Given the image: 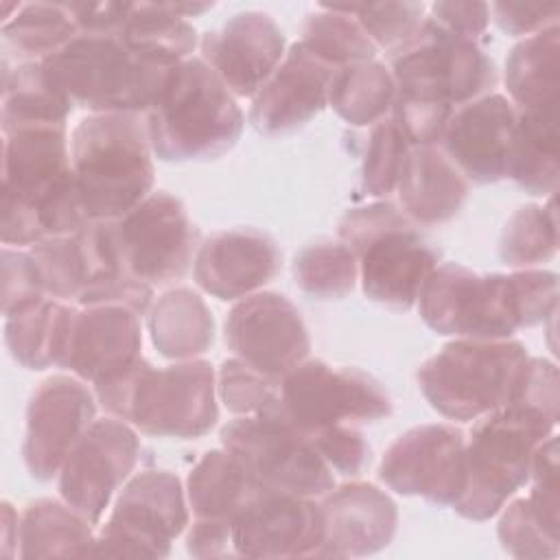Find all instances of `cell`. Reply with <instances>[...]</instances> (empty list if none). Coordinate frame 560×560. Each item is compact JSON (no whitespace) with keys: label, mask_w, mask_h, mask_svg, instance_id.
I'll use <instances>...</instances> for the list:
<instances>
[{"label":"cell","mask_w":560,"mask_h":560,"mask_svg":"<svg viewBox=\"0 0 560 560\" xmlns=\"http://www.w3.org/2000/svg\"><path fill=\"white\" fill-rule=\"evenodd\" d=\"M416 304L438 335L508 339L556 313L558 276L547 269L477 273L459 262H444L429 273Z\"/></svg>","instance_id":"cell-1"},{"label":"cell","mask_w":560,"mask_h":560,"mask_svg":"<svg viewBox=\"0 0 560 560\" xmlns=\"http://www.w3.org/2000/svg\"><path fill=\"white\" fill-rule=\"evenodd\" d=\"M2 243L31 247L85 225L66 125H24L2 129Z\"/></svg>","instance_id":"cell-2"},{"label":"cell","mask_w":560,"mask_h":560,"mask_svg":"<svg viewBox=\"0 0 560 560\" xmlns=\"http://www.w3.org/2000/svg\"><path fill=\"white\" fill-rule=\"evenodd\" d=\"M214 370L203 359L153 368L142 354L94 385L103 409L160 438H199L219 418Z\"/></svg>","instance_id":"cell-3"},{"label":"cell","mask_w":560,"mask_h":560,"mask_svg":"<svg viewBox=\"0 0 560 560\" xmlns=\"http://www.w3.org/2000/svg\"><path fill=\"white\" fill-rule=\"evenodd\" d=\"M138 114H90L70 133V166L92 221H116L151 195L153 160Z\"/></svg>","instance_id":"cell-4"},{"label":"cell","mask_w":560,"mask_h":560,"mask_svg":"<svg viewBox=\"0 0 560 560\" xmlns=\"http://www.w3.org/2000/svg\"><path fill=\"white\" fill-rule=\"evenodd\" d=\"M173 68L138 55L118 33L81 31L42 61L46 81L92 114L149 112Z\"/></svg>","instance_id":"cell-5"},{"label":"cell","mask_w":560,"mask_h":560,"mask_svg":"<svg viewBox=\"0 0 560 560\" xmlns=\"http://www.w3.org/2000/svg\"><path fill=\"white\" fill-rule=\"evenodd\" d=\"M151 151L164 162L214 160L243 131V112L214 70L190 57L177 63L147 112Z\"/></svg>","instance_id":"cell-6"},{"label":"cell","mask_w":560,"mask_h":560,"mask_svg":"<svg viewBox=\"0 0 560 560\" xmlns=\"http://www.w3.org/2000/svg\"><path fill=\"white\" fill-rule=\"evenodd\" d=\"M558 420L525 407L494 409L470 429L464 451V488L453 510L470 521H488L529 479L536 448L556 431Z\"/></svg>","instance_id":"cell-7"},{"label":"cell","mask_w":560,"mask_h":560,"mask_svg":"<svg viewBox=\"0 0 560 560\" xmlns=\"http://www.w3.org/2000/svg\"><path fill=\"white\" fill-rule=\"evenodd\" d=\"M337 234L357 256L363 293L394 311L416 304L424 280L440 260V252L389 201L348 210Z\"/></svg>","instance_id":"cell-8"},{"label":"cell","mask_w":560,"mask_h":560,"mask_svg":"<svg viewBox=\"0 0 560 560\" xmlns=\"http://www.w3.org/2000/svg\"><path fill=\"white\" fill-rule=\"evenodd\" d=\"M529 354L512 339H455L418 370L427 402L451 420H477L505 407Z\"/></svg>","instance_id":"cell-9"},{"label":"cell","mask_w":560,"mask_h":560,"mask_svg":"<svg viewBox=\"0 0 560 560\" xmlns=\"http://www.w3.org/2000/svg\"><path fill=\"white\" fill-rule=\"evenodd\" d=\"M396 96L457 109L497 85L494 61L475 39L459 37L424 18L413 37L394 50Z\"/></svg>","instance_id":"cell-10"},{"label":"cell","mask_w":560,"mask_h":560,"mask_svg":"<svg viewBox=\"0 0 560 560\" xmlns=\"http://www.w3.org/2000/svg\"><path fill=\"white\" fill-rule=\"evenodd\" d=\"M221 444L262 488L319 499L335 488L330 466L313 442L278 411L241 416L221 429Z\"/></svg>","instance_id":"cell-11"},{"label":"cell","mask_w":560,"mask_h":560,"mask_svg":"<svg viewBox=\"0 0 560 560\" xmlns=\"http://www.w3.org/2000/svg\"><path fill=\"white\" fill-rule=\"evenodd\" d=\"M188 508L171 470H140L127 479L114 510L94 540L96 558H164L184 534Z\"/></svg>","instance_id":"cell-12"},{"label":"cell","mask_w":560,"mask_h":560,"mask_svg":"<svg viewBox=\"0 0 560 560\" xmlns=\"http://www.w3.org/2000/svg\"><path fill=\"white\" fill-rule=\"evenodd\" d=\"M278 411L311 438L332 424L381 420L392 413V400L374 376L357 368L304 359L280 381Z\"/></svg>","instance_id":"cell-13"},{"label":"cell","mask_w":560,"mask_h":560,"mask_svg":"<svg viewBox=\"0 0 560 560\" xmlns=\"http://www.w3.org/2000/svg\"><path fill=\"white\" fill-rule=\"evenodd\" d=\"M109 228L122 271L151 287L182 278L195 260L197 230L184 203L166 190L151 192Z\"/></svg>","instance_id":"cell-14"},{"label":"cell","mask_w":560,"mask_h":560,"mask_svg":"<svg viewBox=\"0 0 560 560\" xmlns=\"http://www.w3.org/2000/svg\"><path fill=\"white\" fill-rule=\"evenodd\" d=\"M138 457L140 440L129 422L114 416L94 420L59 470L61 499L90 523H98Z\"/></svg>","instance_id":"cell-15"},{"label":"cell","mask_w":560,"mask_h":560,"mask_svg":"<svg viewBox=\"0 0 560 560\" xmlns=\"http://www.w3.org/2000/svg\"><path fill=\"white\" fill-rule=\"evenodd\" d=\"M225 341L234 357L278 383L311 350V337L298 306L273 291L252 293L230 308Z\"/></svg>","instance_id":"cell-16"},{"label":"cell","mask_w":560,"mask_h":560,"mask_svg":"<svg viewBox=\"0 0 560 560\" xmlns=\"http://www.w3.org/2000/svg\"><path fill=\"white\" fill-rule=\"evenodd\" d=\"M466 438L453 424H420L398 435L383 453L381 481L405 497L453 505L464 488Z\"/></svg>","instance_id":"cell-17"},{"label":"cell","mask_w":560,"mask_h":560,"mask_svg":"<svg viewBox=\"0 0 560 560\" xmlns=\"http://www.w3.org/2000/svg\"><path fill=\"white\" fill-rule=\"evenodd\" d=\"M324 538L315 499L258 486L232 518L234 556L317 558Z\"/></svg>","instance_id":"cell-18"},{"label":"cell","mask_w":560,"mask_h":560,"mask_svg":"<svg viewBox=\"0 0 560 560\" xmlns=\"http://www.w3.org/2000/svg\"><path fill=\"white\" fill-rule=\"evenodd\" d=\"M96 402L77 376L55 374L44 378L26 405V433L22 457L37 481L59 475L68 453L94 422Z\"/></svg>","instance_id":"cell-19"},{"label":"cell","mask_w":560,"mask_h":560,"mask_svg":"<svg viewBox=\"0 0 560 560\" xmlns=\"http://www.w3.org/2000/svg\"><path fill=\"white\" fill-rule=\"evenodd\" d=\"M287 39L276 20L262 11H241L221 28L208 31L201 59L223 85L241 98H254L284 57Z\"/></svg>","instance_id":"cell-20"},{"label":"cell","mask_w":560,"mask_h":560,"mask_svg":"<svg viewBox=\"0 0 560 560\" xmlns=\"http://www.w3.org/2000/svg\"><path fill=\"white\" fill-rule=\"evenodd\" d=\"M516 107L503 94H486L459 105L440 138L444 155L468 182L494 184L508 173Z\"/></svg>","instance_id":"cell-21"},{"label":"cell","mask_w":560,"mask_h":560,"mask_svg":"<svg viewBox=\"0 0 560 560\" xmlns=\"http://www.w3.org/2000/svg\"><path fill=\"white\" fill-rule=\"evenodd\" d=\"M44 289L55 300L77 304L98 284L125 273L114 247L109 221H88L74 232L44 236L28 247Z\"/></svg>","instance_id":"cell-22"},{"label":"cell","mask_w":560,"mask_h":560,"mask_svg":"<svg viewBox=\"0 0 560 560\" xmlns=\"http://www.w3.org/2000/svg\"><path fill=\"white\" fill-rule=\"evenodd\" d=\"M282 267L276 241L256 228H232L206 238L192 260L199 289L219 300L258 293Z\"/></svg>","instance_id":"cell-23"},{"label":"cell","mask_w":560,"mask_h":560,"mask_svg":"<svg viewBox=\"0 0 560 560\" xmlns=\"http://www.w3.org/2000/svg\"><path fill=\"white\" fill-rule=\"evenodd\" d=\"M335 70L300 42L293 44L252 98V127L265 136H280L306 125L328 105V85Z\"/></svg>","instance_id":"cell-24"},{"label":"cell","mask_w":560,"mask_h":560,"mask_svg":"<svg viewBox=\"0 0 560 560\" xmlns=\"http://www.w3.org/2000/svg\"><path fill=\"white\" fill-rule=\"evenodd\" d=\"M140 313L122 304H90L72 311L59 368L77 378L98 383L140 357Z\"/></svg>","instance_id":"cell-25"},{"label":"cell","mask_w":560,"mask_h":560,"mask_svg":"<svg viewBox=\"0 0 560 560\" xmlns=\"http://www.w3.org/2000/svg\"><path fill=\"white\" fill-rule=\"evenodd\" d=\"M324 497V538L317 558H361L392 542L398 510L387 492L368 481H348Z\"/></svg>","instance_id":"cell-26"},{"label":"cell","mask_w":560,"mask_h":560,"mask_svg":"<svg viewBox=\"0 0 560 560\" xmlns=\"http://www.w3.org/2000/svg\"><path fill=\"white\" fill-rule=\"evenodd\" d=\"M396 192L409 221L438 225L462 210L468 197V179L435 144L409 147Z\"/></svg>","instance_id":"cell-27"},{"label":"cell","mask_w":560,"mask_h":560,"mask_svg":"<svg viewBox=\"0 0 560 560\" xmlns=\"http://www.w3.org/2000/svg\"><path fill=\"white\" fill-rule=\"evenodd\" d=\"M210 9L208 2H129L118 35L138 55L162 66H177L190 59L199 44L186 18Z\"/></svg>","instance_id":"cell-28"},{"label":"cell","mask_w":560,"mask_h":560,"mask_svg":"<svg viewBox=\"0 0 560 560\" xmlns=\"http://www.w3.org/2000/svg\"><path fill=\"white\" fill-rule=\"evenodd\" d=\"M83 514L63 499H35L20 514V558H85L92 556L94 532Z\"/></svg>","instance_id":"cell-29"},{"label":"cell","mask_w":560,"mask_h":560,"mask_svg":"<svg viewBox=\"0 0 560 560\" xmlns=\"http://www.w3.org/2000/svg\"><path fill=\"white\" fill-rule=\"evenodd\" d=\"M558 103L516 112L508 173L529 195H553L558 186Z\"/></svg>","instance_id":"cell-30"},{"label":"cell","mask_w":560,"mask_h":560,"mask_svg":"<svg viewBox=\"0 0 560 560\" xmlns=\"http://www.w3.org/2000/svg\"><path fill=\"white\" fill-rule=\"evenodd\" d=\"M149 332L162 357L188 361L212 346L214 319L199 293L188 287H177L162 293L151 304Z\"/></svg>","instance_id":"cell-31"},{"label":"cell","mask_w":560,"mask_h":560,"mask_svg":"<svg viewBox=\"0 0 560 560\" xmlns=\"http://www.w3.org/2000/svg\"><path fill=\"white\" fill-rule=\"evenodd\" d=\"M505 88L516 112L558 103L560 28L558 24L523 37L505 59Z\"/></svg>","instance_id":"cell-32"},{"label":"cell","mask_w":560,"mask_h":560,"mask_svg":"<svg viewBox=\"0 0 560 560\" xmlns=\"http://www.w3.org/2000/svg\"><path fill=\"white\" fill-rule=\"evenodd\" d=\"M72 311L55 298H44L7 317L4 341L11 357L28 370L61 365Z\"/></svg>","instance_id":"cell-33"},{"label":"cell","mask_w":560,"mask_h":560,"mask_svg":"<svg viewBox=\"0 0 560 560\" xmlns=\"http://www.w3.org/2000/svg\"><path fill=\"white\" fill-rule=\"evenodd\" d=\"M258 483L228 448H212L192 466L186 481L195 518L232 521Z\"/></svg>","instance_id":"cell-34"},{"label":"cell","mask_w":560,"mask_h":560,"mask_svg":"<svg viewBox=\"0 0 560 560\" xmlns=\"http://www.w3.org/2000/svg\"><path fill=\"white\" fill-rule=\"evenodd\" d=\"M394 98V77L374 59L341 66L330 77L328 105L354 127L381 122L392 112Z\"/></svg>","instance_id":"cell-35"},{"label":"cell","mask_w":560,"mask_h":560,"mask_svg":"<svg viewBox=\"0 0 560 560\" xmlns=\"http://www.w3.org/2000/svg\"><path fill=\"white\" fill-rule=\"evenodd\" d=\"M2 68V129L66 125L72 105L46 81L42 61H20L9 68L4 59Z\"/></svg>","instance_id":"cell-36"},{"label":"cell","mask_w":560,"mask_h":560,"mask_svg":"<svg viewBox=\"0 0 560 560\" xmlns=\"http://www.w3.org/2000/svg\"><path fill=\"white\" fill-rule=\"evenodd\" d=\"M0 35L4 48L15 52L20 61H44L77 37L79 26L68 4L33 2L20 4L15 15L2 22Z\"/></svg>","instance_id":"cell-37"},{"label":"cell","mask_w":560,"mask_h":560,"mask_svg":"<svg viewBox=\"0 0 560 560\" xmlns=\"http://www.w3.org/2000/svg\"><path fill=\"white\" fill-rule=\"evenodd\" d=\"M300 44L332 68L372 61L376 55L374 42L341 4H322L319 11L311 13L302 26Z\"/></svg>","instance_id":"cell-38"},{"label":"cell","mask_w":560,"mask_h":560,"mask_svg":"<svg viewBox=\"0 0 560 560\" xmlns=\"http://www.w3.org/2000/svg\"><path fill=\"white\" fill-rule=\"evenodd\" d=\"M558 249V212L553 195L545 206L516 208L499 236V258L514 269H532L547 262Z\"/></svg>","instance_id":"cell-39"},{"label":"cell","mask_w":560,"mask_h":560,"mask_svg":"<svg viewBox=\"0 0 560 560\" xmlns=\"http://www.w3.org/2000/svg\"><path fill=\"white\" fill-rule=\"evenodd\" d=\"M295 284L319 300L348 295L359 280L354 252L343 241H317L302 247L293 258Z\"/></svg>","instance_id":"cell-40"},{"label":"cell","mask_w":560,"mask_h":560,"mask_svg":"<svg viewBox=\"0 0 560 560\" xmlns=\"http://www.w3.org/2000/svg\"><path fill=\"white\" fill-rule=\"evenodd\" d=\"M409 151V142L394 122V118H383L372 125L365 160L361 166L363 190L372 197H389L396 192V184Z\"/></svg>","instance_id":"cell-41"},{"label":"cell","mask_w":560,"mask_h":560,"mask_svg":"<svg viewBox=\"0 0 560 560\" xmlns=\"http://www.w3.org/2000/svg\"><path fill=\"white\" fill-rule=\"evenodd\" d=\"M497 536L501 547L514 558H556L560 551L558 529L547 525L525 497L501 508Z\"/></svg>","instance_id":"cell-42"},{"label":"cell","mask_w":560,"mask_h":560,"mask_svg":"<svg viewBox=\"0 0 560 560\" xmlns=\"http://www.w3.org/2000/svg\"><path fill=\"white\" fill-rule=\"evenodd\" d=\"M217 387L223 405L238 416L265 413L280 398V383L249 368L238 357H230L221 363Z\"/></svg>","instance_id":"cell-43"},{"label":"cell","mask_w":560,"mask_h":560,"mask_svg":"<svg viewBox=\"0 0 560 560\" xmlns=\"http://www.w3.org/2000/svg\"><path fill=\"white\" fill-rule=\"evenodd\" d=\"M341 7L357 18L376 48L381 46L392 52L407 44L424 22L422 2H368Z\"/></svg>","instance_id":"cell-44"},{"label":"cell","mask_w":560,"mask_h":560,"mask_svg":"<svg viewBox=\"0 0 560 560\" xmlns=\"http://www.w3.org/2000/svg\"><path fill=\"white\" fill-rule=\"evenodd\" d=\"M44 280L31 252L2 249V313L11 317L44 300Z\"/></svg>","instance_id":"cell-45"},{"label":"cell","mask_w":560,"mask_h":560,"mask_svg":"<svg viewBox=\"0 0 560 560\" xmlns=\"http://www.w3.org/2000/svg\"><path fill=\"white\" fill-rule=\"evenodd\" d=\"M330 470L354 477L370 462V446L357 424H332L308 438Z\"/></svg>","instance_id":"cell-46"},{"label":"cell","mask_w":560,"mask_h":560,"mask_svg":"<svg viewBox=\"0 0 560 560\" xmlns=\"http://www.w3.org/2000/svg\"><path fill=\"white\" fill-rule=\"evenodd\" d=\"M532 490L525 497L534 512L558 529V438L549 435L534 453L529 479Z\"/></svg>","instance_id":"cell-47"},{"label":"cell","mask_w":560,"mask_h":560,"mask_svg":"<svg viewBox=\"0 0 560 560\" xmlns=\"http://www.w3.org/2000/svg\"><path fill=\"white\" fill-rule=\"evenodd\" d=\"M508 405L534 407V409L547 413L549 418L558 420L560 396H558V368H556V363H551L547 359L529 357L523 372H521L514 396Z\"/></svg>","instance_id":"cell-48"},{"label":"cell","mask_w":560,"mask_h":560,"mask_svg":"<svg viewBox=\"0 0 560 560\" xmlns=\"http://www.w3.org/2000/svg\"><path fill=\"white\" fill-rule=\"evenodd\" d=\"M497 26L514 37H527L558 24V2H494L490 4Z\"/></svg>","instance_id":"cell-49"},{"label":"cell","mask_w":560,"mask_h":560,"mask_svg":"<svg viewBox=\"0 0 560 560\" xmlns=\"http://www.w3.org/2000/svg\"><path fill=\"white\" fill-rule=\"evenodd\" d=\"M442 28L475 39L481 35L490 22V4L486 2H435L431 4V15Z\"/></svg>","instance_id":"cell-50"},{"label":"cell","mask_w":560,"mask_h":560,"mask_svg":"<svg viewBox=\"0 0 560 560\" xmlns=\"http://www.w3.org/2000/svg\"><path fill=\"white\" fill-rule=\"evenodd\" d=\"M186 551L195 558H228L234 556L232 521L195 518L186 534Z\"/></svg>","instance_id":"cell-51"},{"label":"cell","mask_w":560,"mask_h":560,"mask_svg":"<svg viewBox=\"0 0 560 560\" xmlns=\"http://www.w3.org/2000/svg\"><path fill=\"white\" fill-rule=\"evenodd\" d=\"M18 527H20V516L15 510L4 501L2 503V556H11V545H18Z\"/></svg>","instance_id":"cell-52"}]
</instances>
